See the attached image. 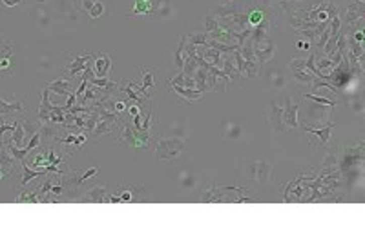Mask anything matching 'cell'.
I'll use <instances>...</instances> for the list:
<instances>
[{"label":"cell","mask_w":365,"mask_h":227,"mask_svg":"<svg viewBox=\"0 0 365 227\" xmlns=\"http://www.w3.org/2000/svg\"><path fill=\"white\" fill-rule=\"evenodd\" d=\"M108 196H110V187L104 184L93 185L86 193L82 194V200L84 202H93V203H108Z\"/></svg>","instance_id":"cell-16"},{"label":"cell","mask_w":365,"mask_h":227,"mask_svg":"<svg viewBox=\"0 0 365 227\" xmlns=\"http://www.w3.org/2000/svg\"><path fill=\"white\" fill-rule=\"evenodd\" d=\"M365 19V2L363 0H352L351 6H347L343 11V22L349 28H361Z\"/></svg>","instance_id":"cell-11"},{"label":"cell","mask_w":365,"mask_h":227,"mask_svg":"<svg viewBox=\"0 0 365 227\" xmlns=\"http://www.w3.org/2000/svg\"><path fill=\"white\" fill-rule=\"evenodd\" d=\"M349 105H351V109H354L356 113H361L363 111V104H361V98H354L349 102Z\"/></svg>","instance_id":"cell-24"},{"label":"cell","mask_w":365,"mask_h":227,"mask_svg":"<svg viewBox=\"0 0 365 227\" xmlns=\"http://www.w3.org/2000/svg\"><path fill=\"white\" fill-rule=\"evenodd\" d=\"M17 202H19V203H26V202L40 203V198H39V194L35 193V191H28V189H24V191H22V193L19 194V198H17Z\"/></svg>","instance_id":"cell-22"},{"label":"cell","mask_w":365,"mask_h":227,"mask_svg":"<svg viewBox=\"0 0 365 227\" xmlns=\"http://www.w3.org/2000/svg\"><path fill=\"white\" fill-rule=\"evenodd\" d=\"M265 119L270 124L274 133H287L283 122V96L281 98H274L265 107Z\"/></svg>","instance_id":"cell-6"},{"label":"cell","mask_w":365,"mask_h":227,"mask_svg":"<svg viewBox=\"0 0 365 227\" xmlns=\"http://www.w3.org/2000/svg\"><path fill=\"white\" fill-rule=\"evenodd\" d=\"M241 133H243V129L237 122H226L225 128H223V137L226 140H239Z\"/></svg>","instance_id":"cell-20"},{"label":"cell","mask_w":365,"mask_h":227,"mask_svg":"<svg viewBox=\"0 0 365 227\" xmlns=\"http://www.w3.org/2000/svg\"><path fill=\"white\" fill-rule=\"evenodd\" d=\"M146 189L137 182H123L115 187V191H111L110 194V203L115 202H139L144 198Z\"/></svg>","instance_id":"cell-4"},{"label":"cell","mask_w":365,"mask_h":227,"mask_svg":"<svg viewBox=\"0 0 365 227\" xmlns=\"http://www.w3.org/2000/svg\"><path fill=\"white\" fill-rule=\"evenodd\" d=\"M22 4V0H2V6L8 8V10H13V8H19Z\"/></svg>","instance_id":"cell-25"},{"label":"cell","mask_w":365,"mask_h":227,"mask_svg":"<svg viewBox=\"0 0 365 227\" xmlns=\"http://www.w3.org/2000/svg\"><path fill=\"white\" fill-rule=\"evenodd\" d=\"M84 2H86V0H72V4L75 6V8H79V10L82 8V4H84Z\"/></svg>","instance_id":"cell-26"},{"label":"cell","mask_w":365,"mask_h":227,"mask_svg":"<svg viewBox=\"0 0 365 227\" xmlns=\"http://www.w3.org/2000/svg\"><path fill=\"white\" fill-rule=\"evenodd\" d=\"M187 35H181V38H179V44L177 48H175V51H173L172 55V64L173 67L177 69V71H182V67H185V60H187Z\"/></svg>","instance_id":"cell-18"},{"label":"cell","mask_w":365,"mask_h":227,"mask_svg":"<svg viewBox=\"0 0 365 227\" xmlns=\"http://www.w3.org/2000/svg\"><path fill=\"white\" fill-rule=\"evenodd\" d=\"M252 46V53H254V58L258 60L260 66H267L276 58L278 55V48L274 44L272 38H260V40H252L250 42Z\"/></svg>","instance_id":"cell-5"},{"label":"cell","mask_w":365,"mask_h":227,"mask_svg":"<svg viewBox=\"0 0 365 227\" xmlns=\"http://www.w3.org/2000/svg\"><path fill=\"white\" fill-rule=\"evenodd\" d=\"M179 180H181V184L185 187H192L194 185V175H190V171H181V175H179Z\"/></svg>","instance_id":"cell-23"},{"label":"cell","mask_w":365,"mask_h":227,"mask_svg":"<svg viewBox=\"0 0 365 227\" xmlns=\"http://www.w3.org/2000/svg\"><path fill=\"white\" fill-rule=\"evenodd\" d=\"M267 76H269L270 84H272L274 87H278V89H283L285 85H287V78H285V75H283V71H281V69H276V67H272V69H269Z\"/></svg>","instance_id":"cell-19"},{"label":"cell","mask_w":365,"mask_h":227,"mask_svg":"<svg viewBox=\"0 0 365 227\" xmlns=\"http://www.w3.org/2000/svg\"><path fill=\"white\" fill-rule=\"evenodd\" d=\"M37 2H44V0H37Z\"/></svg>","instance_id":"cell-27"},{"label":"cell","mask_w":365,"mask_h":227,"mask_svg":"<svg viewBox=\"0 0 365 227\" xmlns=\"http://www.w3.org/2000/svg\"><path fill=\"white\" fill-rule=\"evenodd\" d=\"M86 13H88V17H90L91 20H99L102 15H104V4H102L101 0H95Z\"/></svg>","instance_id":"cell-21"},{"label":"cell","mask_w":365,"mask_h":227,"mask_svg":"<svg viewBox=\"0 0 365 227\" xmlns=\"http://www.w3.org/2000/svg\"><path fill=\"white\" fill-rule=\"evenodd\" d=\"M241 169H243V176L256 185H267L272 176V166L265 156H245Z\"/></svg>","instance_id":"cell-2"},{"label":"cell","mask_w":365,"mask_h":227,"mask_svg":"<svg viewBox=\"0 0 365 227\" xmlns=\"http://www.w3.org/2000/svg\"><path fill=\"white\" fill-rule=\"evenodd\" d=\"M44 87H46L49 93H55V95H58V96H68V95H72V93H75L70 76H58V78L49 82L48 85H44Z\"/></svg>","instance_id":"cell-14"},{"label":"cell","mask_w":365,"mask_h":227,"mask_svg":"<svg viewBox=\"0 0 365 227\" xmlns=\"http://www.w3.org/2000/svg\"><path fill=\"white\" fill-rule=\"evenodd\" d=\"M170 85V91L172 93H175L177 96H181V98H185L187 102H199V100H203V96H205V91L201 89H190V87H179V85Z\"/></svg>","instance_id":"cell-17"},{"label":"cell","mask_w":365,"mask_h":227,"mask_svg":"<svg viewBox=\"0 0 365 227\" xmlns=\"http://www.w3.org/2000/svg\"><path fill=\"white\" fill-rule=\"evenodd\" d=\"M24 102L20 98H10L8 95L0 93V117L4 115H15V113H24Z\"/></svg>","instance_id":"cell-13"},{"label":"cell","mask_w":365,"mask_h":227,"mask_svg":"<svg viewBox=\"0 0 365 227\" xmlns=\"http://www.w3.org/2000/svg\"><path fill=\"white\" fill-rule=\"evenodd\" d=\"M187 140L181 137H155L154 140V153H155V162L164 166V164H170L175 158L182 155L187 151Z\"/></svg>","instance_id":"cell-1"},{"label":"cell","mask_w":365,"mask_h":227,"mask_svg":"<svg viewBox=\"0 0 365 227\" xmlns=\"http://www.w3.org/2000/svg\"><path fill=\"white\" fill-rule=\"evenodd\" d=\"M141 73H143V84L135 85V89H137V93H139L141 96L150 98V91L154 89V85H155V69L154 67L143 66L141 67Z\"/></svg>","instance_id":"cell-15"},{"label":"cell","mask_w":365,"mask_h":227,"mask_svg":"<svg viewBox=\"0 0 365 227\" xmlns=\"http://www.w3.org/2000/svg\"><path fill=\"white\" fill-rule=\"evenodd\" d=\"M15 57H17V48L11 40L0 48V78H10L15 73Z\"/></svg>","instance_id":"cell-10"},{"label":"cell","mask_w":365,"mask_h":227,"mask_svg":"<svg viewBox=\"0 0 365 227\" xmlns=\"http://www.w3.org/2000/svg\"><path fill=\"white\" fill-rule=\"evenodd\" d=\"M283 122L287 133L299 129V100L294 96H283Z\"/></svg>","instance_id":"cell-9"},{"label":"cell","mask_w":365,"mask_h":227,"mask_svg":"<svg viewBox=\"0 0 365 227\" xmlns=\"http://www.w3.org/2000/svg\"><path fill=\"white\" fill-rule=\"evenodd\" d=\"M91 71L99 78H106L111 71V58L108 53L97 51L93 53V60H91Z\"/></svg>","instance_id":"cell-12"},{"label":"cell","mask_w":365,"mask_h":227,"mask_svg":"<svg viewBox=\"0 0 365 227\" xmlns=\"http://www.w3.org/2000/svg\"><path fill=\"white\" fill-rule=\"evenodd\" d=\"M64 64L63 69L70 78H75L77 75H82L88 67H91L93 53H81V51H66L63 55Z\"/></svg>","instance_id":"cell-3"},{"label":"cell","mask_w":365,"mask_h":227,"mask_svg":"<svg viewBox=\"0 0 365 227\" xmlns=\"http://www.w3.org/2000/svg\"><path fill=\"white\" fill-rule=\"evenodd\" d=\"M288 69L292 73V78L296 80V84L301 87V85H311V82L316 78L311 69L307 67V58H301V57H296L292 60L288 62Z\"/></svg>","instance_id":"cell-7"},{"label":"cell","mask_w":365,"mask_h":227,"mask_svg":"<svg viewBox=\"0 0 365 227\" xmlns=\"http://www.w3.org/2000/svg\"><path fill=\"white\" fill-rule=\"evenodd\" d=\"M299 129L309 135H313L314 140H311V146L313 147H327L332 140V129H334V124L329 120L325 126L322 128H311V126H305V124H299Z\"/></svg>","instance_id":"cell-8"}]
</instances>
